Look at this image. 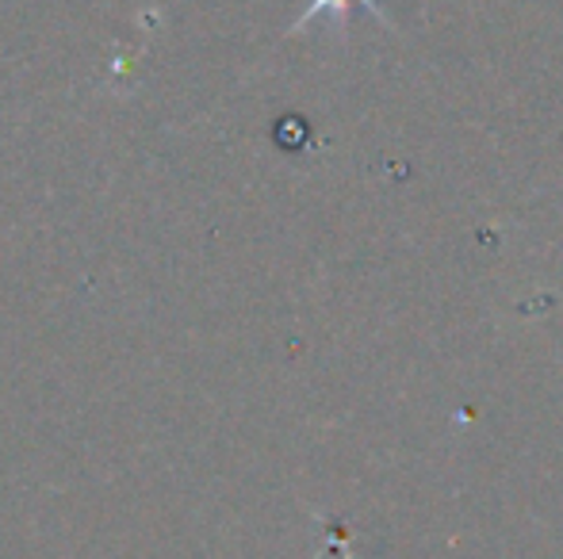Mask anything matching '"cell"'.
I'll return each instance as SVG.
<instances>
[{"mask_svg":"<svg viewBox=\"0 0 563 559\" xmlns=\"http://www.w3.org/2000/svg\"><path fill=\"white\" fill-rule=\"evenodd\" d=\"M353 8H364V12H372L379 23H387V27H391V15H387V8L379 4V0H311V4L303 8V15L291 23V31H307V23L319 20V15H330L338 27H345Z\"/></svg>","mask_w":563,"mask_h":559,"instance_id":"obj_1","label":"cell"}]
</instances>
